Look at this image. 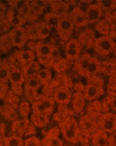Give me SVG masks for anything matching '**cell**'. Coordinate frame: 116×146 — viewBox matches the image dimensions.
<instances>
[{"label":"cell","instance_id":"6da1fadb","mask_svg":"<svg viewBox=\"0 0 116 146\" xmlns=\"http://www.w3.org/2000/svg\"><path fill=\"white\" fill-rule=\"evenodd\" d=\"M59 128L64 139L72 144H76L81 141L82 135L77 121L72 115H69L61 120L59 124Z\"/></svg>","mask_w":116,"mask_h":146},{"label":"cell","instance_id":"7a4b0ae2","mask_svg":"<svg viewBox=\"0 0 116 146\" xmlns=\"http://www.w3.org/2000/svg\"><path fill=\"white\" fill-rule=\"evenodd\" d=\"M87 84L84 88L83 94L86 101H96L101 95L104 94L103 79L99 76H92L87 78Z\"/></svg>","mask_w":116,"mask_h":146},{"label":"cell","instance_id":"3957f363","mask_svg":"<svg viewBox=\"0 0 116 146\" xmlns=\"http://www.w3.org/2000/svg\"><path fill=\"white\" fill-rule=\"evenodd\" d=\"M35 54L38 58V62L40 65L45 66V68H50L54 65L55 55L53 47L48 43L37 42L35 48Z\"/></svg>","mask_w":116,"mask_h":146},{"label":"cell","instance_id":"277c9868","mask_svg":"<svg viewBox=\"0 0 116 146\" xmlns=\"http://www.w3.org/2000/svg\"><path fill=\"white\" fill-rule=\"evenodd\" d=\"M115 46V41L109 36H101L96 38L93 49L97 54L104 57L111 54Z\"/></svg>","mask_w":116,"mask_h":146},{"label":"cell","instance_id":"5b68a950","mask_svg":"<svg viewBox=\"0 0 116 146\" xmlns=\"http://www.w3.org/2000/svg\"><path fill=\"white\" fill-rule=\"evenodd\" d=\"M25 77L20 67L16 66H10V74L9 82L11 84V90L17 95H20L23 93L24 88L22 86L25 83Z\"/></svg>","mask_w":116,"mask_h":146},{"label":"cell","instance_id":"8992f818","mask_svg":"<svg viewBox=\"0 0 116 146\" xmlns=\"http://www.w3.org/2000/svg\"><path fill=\"white\" fill-rule=\"evenodd\" d=\"M79 127L81 132L82 137H91L92 134L98 128V118L90 115L88 114L82 115L79 120Z\"/></svg>","mask_w":116,"mask_h":146},{"label":"cell","instance_id":"52a82bcc","mask_svg":"<svg viewBox=\"0 0 116 146\" xmlns=\"http://www.w3.org/2000/svg\"><path fill=\"white\" fill-rule=\"evenodd\" d=\"M98 128L108 134L116 133V114L113 112L103 113L98 119Z\"/></svg>","mask_w":116,"mask_h":146},{"label":"cell","instance_id":"ba28073f","mask_svg":"<svg viewBox=\"0 0 116 146\" xmlns=\"http://www.w3.org/2000/svg\"><path fill=\"white\" fill-rule=\"evenodd\" d=\"M57 33L59 36V38L63 42H68L70 40V37L74 33L75 27L69 19L68 16L61 17L59 19L57 27H56Z\"/></svg>","mask_w":116,"mask_h":146},{"label":"cell","instance_id":"9c48e42d","mask_svg":"<svg viewBox=\"0 0 116 146\" xmlns=\"http://www.w3.org/2000/svg\"><path fill=\"white\" fill-rule=\"evenodd\" d=\"M92 144L93 146H115V137L112 134H108L98 128L91 136Z\"/></svg>","mask_w":116,"mask_h":146},{"label":"cell","instance_id":"30bf717a","mask_svg":"<svg viewBox=\"0 0 116 146\" xmlns=\"http://www.w3.org/2000/svg\"><path fill=\"white\" fill-rule=\"evenodd\" d=\"M68 17L74 25L75 27L81 28L87 27L89 22L86 19V11L84 9L80 8V6H75L68 14Z\"/></svg>","mask_w":116,"mask_h":146},{"label":"cell","instance_id":"8fae6325","mask_svg":"<svg viewBox=\"0 0 116 146\" xmlns=\"http://www.w3.org/2000/svg\"><path fill=\"white\" fill-rule=\"evenodd\" d=\"M72 98V94L71 90L65 86H60L57 88L53 95V99L55 103H57L60 106H68Z\"/></svg>","mask_w":116,"mask_h":146},{"label":"cell","instance_id":"7c38bea8","mask_svg":"<svg viewBox=\"0 0 116 146\" xmlns=\"http://www.w3.org/2000/svg\"><path fill=\"white\" fill-rule=\"evenodd\" d=\"M60 130L59 127L51 128L42 139V146H64L60 139Z\"/></svg>","mask_w":116,"mask_h":146},{"label":"cell","instance_id":"4fadbf2b","mask_svg":"<svg viewBox=\"0 0 116 146\" xmlns=\"http://www.w3.org/2000/svg\"><path fill=\"white\" fill-rule=\"evenodd\" d=\"M6 17H7V20H8L9 23L10 24V26L14 27H23L26 22L25 18L20 14V12L15 8H14L12 6L8 7Z\"/></svg>","mask_w":116,"mask_h":146},{"label":"cell","instance_id":"5bb4252c","mask_svg":"<svg viewBox=\"0 0 116 146\" xmlns=\"http://www.w3.org/2000/svg\"><path fill=\"white\" fill-rule=\"evenodd\" d=\"M85 11H86V19H87L89 24H96L102 19V17L103 15L100 8L95 3H91L86 9Z\"/></svg>","mask_w":116,"mask_h":146},{"label":"cell","instance_id":"9a60e30c","mask_svg":"<svg viewBox=\"0 0 116 146\" xmlns=\"http://www.w3.org/2000/svg\"><path fill=\"white\" fill-rule=\"evenodd\" d=\"M15 59L20 67H23L33 62L36 59V54L35 52L31 49L20 50L15 53Z\"/></svg>","mask_w":116,"mask_h":146},{"label":"cell","instance_id":"2e32d148","mask_svg":"<svg viewBox=\"0 0 116 146\" xmlns=\"http://www.w3.org/2000/svg\"><path fill=\"white\" fill-rule=\"evenodd\" d=\"M91 59H92V56L89 54L86 53L80 55L77 60L75 61V69L80 76L86 77V69L88 67Z\"/></svg>","mask_w":116,"mask_h":146},{"label":"cell","instance_id":"e0dca14e","mask_svg":"<svg viewBox=\"0 0 116 146\" xmlns=\"http://www.w3.org/2000/svg\"><path fill=\"white\" fill-rule=\"evenodd\" d=\"M86 101V100L84 97L82 91H77L74 94H72L71 103L72 109L74 110V112L78 114L80 111H82V110L84 109Z\"/></svg>","mask_w":116,"mask_h":146},{"label":"cell","instance_id":"ac0fdd59","mask_svg":"<svg viewBox=\"0 0 116 146\" xmlns=\"http://www.w3.org/2000/svg\"><path fill=\"white\" fill-rule=\"evenodd\" d=\"M31 123L36 127L43 128L49 123V116L45 114L32 112L31 115Z\"/></svg>","mask_w":116,"mask_h":146},{"label":"cell","instance_id":"d6986e66","mask_svg":"<svg viewBox=\"0 0 116 146\" xmlns=\"http://www.w3.org/2000/svg\"><path fill=\"white\" fill-rule=\"evenodd\" d=\"M40 69H41L40 64L36 60H34L33 62L28 64L26 66L20 67V70H21L22 74H23L26 80L29 79V78L36 77V76H37V74H38Z\"/></svg>","mask_w":116,"mask_h":146},{"label":"cell","instance_id":"ffe728a7","mask_svg":"<svg viewBox=\"0 0 116 146\" xmlns=\"http://www.w3.org/2000/svg\"><path fill=\"white\" fill-rule=\"evenodd\" d=\"M101 73V61L95 57H92L86 72V77L88 78L92 76H98Z\"/></svg>","mask_w":116,"mask_h":146},{"label":"cell","instance_id":"44dd1931","mask_svg":"<svg viewBox=\"0 0 116 146\" xmlns=\"http://www.w3.org/2000/svg\"><path fill=\"white\" fill-rule=\"evenodd\" d=\"M78 41L80 42L81 46L84 45L86 47H92L93 48L94 42L96 41L95 34L92 30H86L80 33Z\"/></svg>","mask_w":116,"mask_h":146},{"label":"cell","instance_id":"7402d4cb","mask_svg":"<svg viewBox=\"0 0 116 146\" xmlns=\"http://www.w3.org/2000/svg\"><path fill=\"white\" fill-rule=\"evenodd\" d=\"M34 25H35L36 31H37V35H38V40L42 41L47 38L51 34V27L45 21L34 23Z\"/></svg>","mask_w":116,"mask_h":146},{"label":"cell","instance_id":"603a6c76","mask_svg":"<svg viewBox=\"0 0 116 146\" xmlns=\"http://www.w3.org/2000/svg\"><path fill=\"white\" fill-rule=\"evenodd\" d=\"M36 77L39 81L40 84L43 88H45V87L48 86L49 83L51 82L53 75H52L51 70L49 68H42L39 70Z\"/></svg>","mask_w":116,"mask_h":146},{"label":"cell","instance_id":"cb8c5ba5","mask_svg":"<svg viewBox=\"0 0 116 146\" xmlns=\"http://www.w3.org/2000/svg\"><path fill=\"white\" fill-rule=\"evenodd\" d=\"M111 26V21L107 17L101 19L98 22L95 24V30L102 34V36H109V29Z\"/></svg>","mask_w":116,"mask_h":146},{"label":"cell","instance_id":"d4e9b609","mask_svg":"<svg viewBox=\"0 0 116 146\" xmlns=\"http://www.w3.org/2000/svg\"><path fill=\"white\" fill-rule=\"evenodd\" d=\"M41 87H42L39 81L37 79V77H32V78H29L26 79L24 83V89L26 93H32L33 94L38 91L39 89L41 88Z\"/></svg>","mask_w":116,"mask_h":146},{"label":"cell","instance_id":"484cf974","mask_svg":"<svg viewBox=\"0 0 116 146\" xmlns=\"http://www.w3.org/2000/svg\"><path fill=\"white\" fill-rule=\"evenodd\" d=\"M101 71L104 75L111 77L116 73V60L101 61Z\"/></svg>","mask_w":116,"mask_h":146},{"label":"cell","instance_id":"4316f807","mask_svg":"<svg viewBox=\"0 0 116 146\" xmlns=\"http://www.w3.org/2000/svg\"><path fill=\"white\" fill-rule=\"evenodd\" d=\"M95 3L100 8L103 15L113 12L116 9V1L103 0V1H97L95 2Z\"/></svg>","mask_w":116,"mask_h":146},{"label":"cell","instance_id":"83f0119b","mask_svg":"<svg viewBox=\"0 0 116 146\" xmlns=\"http://www.w3.org/2000/svg\"><path fill=\"white\" fill-rule=\"evenodd\" d=\"M10 74V65L8 62H0V82H9Z\"/></svg>","mask_w":116,"mask_h":146},{"label":"cell","instance_id":"f1b7e54d","mask_svg":"<svg viewBox=\"0 0 116 146\" xmlns=\"http://www.w3.org/2000/svg\"><path fill=\"white\" fill-rule=\"evenodd\" d=\"M3 144L5 146H24V140L17 135L3 137Z\"/></svg>","mask_w":116,"mask_h":146},{"label":"cell","instance_id":"f546056e","mask_svg":"<svg viewBox=\"0 0 116 146\" xmlns=\"http://www.w3.org/2000/svg\"><path fill=\"white\" fill-rule=\"evenodd\" d=\"M105 17L109 19V21H111L109 36H110L115 41L116 40V12L113 11V12L108 13L105 15Z\"/></svg>","mask_w":116,"mask_h":146},{"label":"cell","instance_id":"4dcf8cb0","mask_svg":"<svg viewBox=\"0 0 116 146\" xmlns=\"http://www.w3.org/2000/svg\"><path fill=\"white\" fill-rule=\"evenodd\" d=\"M8 35L9 36H17V37H20V38H24V39H27L28 40L27 34H26V28L24 27H14L13 29H11L9 31V33H8Z\"/></svg>","mask_w":116,"mask_h":146},{"label":"cell","instance_id":"1f68e13d","mask_svg":"<svg viewBox=\"0 0 116 146\" xmlns=\"http://www.w3.org/2000/svg\"><path fill=\"white\" fill-rule=\"evenodd\" d=\"M18 110H19V113L21 115V117L23 119H26L28 117V115H30L32 107H31V106H30V104L28 102L23 101V102H21L20 104Z\"/></svg>","mask_w":116,"mask_h":146},{"label":"cell","instance_id":"d6a6232c","mask_svg":"<svg viewBox=\"0 0 116 146\" xmlns=\"http://www.w3.org/2000/svg\"><path fill=\"white\" fill-rule=\"evenodd\" d=\"M9 41H10L11 46L15 47V48H23L28 42V40L27 39H24V38H20V37H17V36H9Z\"/></svg>","mask_w":116,"mask_h":146},{"label":"cell","instance_id":"836d02e7","mask_svg":"<svg viewBox=\"0 0 116 146\" xmlns=\"http://www.w3.org/2000/svg\"><path fill=\"white\" fill-rule=\"evenodd\" d=\"M80 52L81 51H78L75 49H65V58L68 61H76L79 59V57L80 56Z\"/></svg>","mask_w":116,"mask_h":146},{"label":"cell","instance_id":"e575fe53","mask_svg":"<svg viewBox=\"0 0 116 146\" xmlns=\"http://www.w3.org/2000/svg\"><path fill=\"white\" fill-rule=\"evenodd\" d=\"M65 48V49H75V50H78V51H81L82 46H81L80 42L78 41V39L71 38L66 42Z\"/></svg>","mask_w":116,"mask_h":146},{"label":"cell","instance_id":"d590c367","mask_svg":"<svg viewBox=\"0 0 116 146\" xmlns=\"http://www.w3.org/2000/svg\"><path fill=\"white\" fill-rule=\"evenodd\" d=\"M24 146H42V140L33 135L24 140Z\"/></svg>","mask_w":116,"mask_h":146},{"label":"cell","instance_id":"8d00e7d4","mask_svg":"<svg viewBox=\"0 0 116 146\" xmlns=\"http://www.w3.org/2000/svg\"><path fill=\"white\" fill-rule=\"evenodd\" d=\"M106 92L108 96L116 97V82L109 81L106 88Z\"/></svg>","mask_w":116,"mask_h":146},{"label":"cell","instance_id":"74e56055","mask_svg":"<svg viewBox=\"0 0 116 146\" xmlns=\"http://www.w3.org/2000/svg\"><path fill=\"white\" fill-rule=\"evenodd\" d=\"M9 27H11V26L9 23L6 15L2 17V18H0V34H2L4 32H6L7 30H9Z\"/></svg>","mask_w":116,"mask_h":146},{"label":"cell","instance_id":"f35d334b","mask_svg":"<svg viewBox=\"0 0 116 146\" xmlns=\"http://www.w3.org/2000/svg\"><path fill=\"white\" fill-rule=\"evenodd\" d=\"M9 90V84L0 82V100H3L6 97Z\"/></svg>","mask_w":116,"mask_h":146},{"label":"cell","instance_id":"ab89813d","mask_svg":"<svg viewBox=\"0 0 116 146\" xmlns=\"http://www.w3.org/2000/svg\"><path fill=\"white\" fill-rule=\"evenodd\" d=\"M106 103L108 104V106L113 110L114 111L116 112V97H112V96H108L105 99Z\"/></svg>","mask_w":116,"mask_h":146},{"label":"cell","instance_id":"60d3db41","mask_svg":"<svg viewBox=\"0 0 116 146\" xmlns=\"http://www.w3.org/2000/svg\"><path fill=\"white\" fill-rule=\"evenodd\" d=\"M32 3L38 8H39L40 9H42V11H44L47 9V7L48 6V2L44 1V0H34V1H32Z\"/></svg>","mask_w":116,"mask_h":146},{"label":"cell","instance_id":"b9f144b4","mask_svg":"<svg viewBox=\"0 0 116 146\" xmlns=\"http://www.w3.org/2000/svg\"><path fill=\"white\" fill-rule=\"evenodd\" d=\"M7 9H8V6L6 3H4L3 2L0 1V18L3 17L6 15L7 13Z\"/></svg>","mask_w":116,"mask_h":146},{"label":"cell","instance_id":"7bdbcfd3","mask_svg":"<svg viewBox=\"0 0 116 146\" xmlns=\"http://www.w3.org/2000/svg\"><path fill=\"white\" fill-rule=\"evenodd\" d=\"M0 146H4L3 144V137L0 135Z\"/></svg>","mask_w":116,"mask_h":146},{"label":"cell","instance_id":"ee69618b","mask_svg":"<svg viewBox=\"0 0 116 146\" xmlns=\"http://www.w3.org/2000/svg\"><path fill=\"white\" fill-rule=\"evenodd\" d=\"M112 54H115V59H116V44L115 46V48H114V51H113V53Z\"/></svg>","mask_w":116,"mask_h":146},{"label":"cell","instance_id":"f6af8a7d","mask_svg":"<svg viewBox=\"0 0 116 146\" xmlns=\"http://www.w3.org/2000/svg\"><path fill=\"white\" fill-rule=\"evenodd\" d=\"M115 146H116V145H115Z\"/></svg>","mask_w":116,"mask_h":146},{"label":"cell","instance_id":"bcb514c9","mask_svg":"<svg viewBox=\"0 0 116 146\" xmlns=\"http://www.w3.org/2000/svg\"><path fill=\"white\" fill-rule=\"evenodd\" d=\"M4 146H5V145H4Z\"/></svg>","mask_w":116,"mask_h":146},{"label":"cell","instance_id":"7dc6e473","mask_svg":"<svg viewBox=\"0 0 116 146\" xmlns=\"http://www.w3.org/2000/svg\"><path fill=\"white\" fill-rule=\"evenodd\" d=\"M64 146H65V145H64Z\"/></svg>","mask_w":116,"mask_h":146}]
</instances>
